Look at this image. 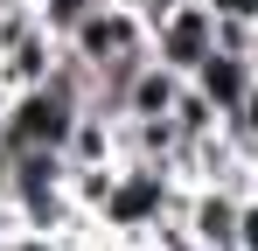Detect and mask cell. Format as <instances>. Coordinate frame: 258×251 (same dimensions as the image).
Wrapping results in <instances>:
<instances>
[{
  "label": "cell",
  "instance_id": "6da1fadb",
  "mask_svg": "<svg viewBox=\"0 0 258 251\" xmlns=\"http://www.w3.org/2000/svg\"><path fill=\"white\" fill-rule=\"evenodd\" d=\"M181 196H188L181 167H168V161H119L105 203H98V230L105 237H147L168 209H181Z\"/></svg>",
  "mask_w": 258,
  "mask_h": 251
},
{
  "label": "cell",
  "instance_id": "7a4b0ae2",
  "mask_svg": "<svg viewBox=\"0 0 258 251\" xmlns=\"http://www.w3.org/2000/svg\"><path fill=\"white\" fill-rule=\"evenodd\" d=\"M77 63L91 70H112V63H133V56H154V35H147V21H140V7H112V0H98L84 14V28L63 42Z\"/></svg>",
  "mask_w": 258,
  "mask_h": 251
},
{
  "label": "cell",
  "instance_id": "3957f363",
  "mask_svg": "<svg viewBox=\"0 0 258 251\" xmlns=\"http://www.w3.org/2000/svg\"><path fill=\"white\" fill-rule=\"evenodd\" d=\"M210 49H216V7L210 0H174V14L154 28V63H168V70L188 77Z\"/></svg>",
  "mask_w": 258,
  "mask_h": 251
},
{
  "label": "cell",
  "instance_id": "277c9868",
  "mask_svg": "<svg viewBox=\"0 0 258 251\" xmlns=\"http://www.w3.org/2000/svg\"><path fill=\"white\" fill-rule=\"evenodd\" d=\"M251 77H258V63L251 56H237V49H210L196 70H188V84L210 98L223 119H237V105H244V91H251Z\"/></svg>",
  "mask_w": 258,
  "mask_h": 251
},
{
  "label": "cell",
  "instance_id": "5b68a950",
  "mask_svg": "<svg viewBox=\"0 0 258 251\" xmlns=\"http://www.w3.org/2000/svg\"><path fill=\"white\" fill-rule=\"evenodd\" d=\"M181 70H168V63H140L133 70V84H126V98H119V119H168L174 112V98H181Z\"/></svg>",
  "mask_w": 258,
  "mask_h": 251
},
{
  "label": "cell",
  "instance_id": "8992f818",
  "mask_svg": "<svg viewBox=\"0 0 258 251\" xmlns=\"http://www.w3.org/2000/svg\"><path fill=\"white\" fill-rule=\"evenodd\" d=\"M56 56H63V42L49 35V28H28L14 49H0V98H7V91H28V84H42L49 70H56Z\"/></svg>",
  "mask_w": 258,
  "mask_h": 251
},
{
  "label": "cell",
  "instance_id": "52a82bcc",
  "mask_svg": "<svg viewBox=\"0 0 258 251\" xmlns=\"http://www.w3.org/2000/svg\"><path fill=\"white\" fill-rule=\"evenodd\" d=\"M174 126H181V147H188V140H203V133H216V126H230V119L216 112L196 84H181V98H174Z\"/></svg>",
  "mask_w": 258,
  "mask_h": 251
},
{
  "label": "cell",
  "instance_id": "ba28073f",
  "mask_svg": "<svg viewBox=\"0 0 258 251\" xmlns=\"http://www.w3.org/2000/svg\"><path fill=\"white\" fill-rule=\"evenodd\" d=\"M91 7H98V0H42V7H35V21H42L56 42H70L77 28H84V14H91Z\"/></svg>",
  "mask_w": 258,
  "mask_h": 251
},
{
  "label": "cell",
  "instance_id": "9c48e42d",
  "mask_svg": "<svg viewBox=\"0 0 258 251\" xmlns=\"http://www.w3.org/2000/svg\"><path fill=\"white\" fill-rule=\"evenodd\" d=\"M0 251H70L63 230H35V223H14V230H0Z\"/></svg>",
  "mask_w": 258,
  "mask_h": 251
},
{
  "label": "cell",
  "instance_id": "30bf717a",
  "mask_svg": "<svg viewBox=\"0 0 258 251\" xmlns=\"http://www.w3.org/2000/svg\"><path fill=\"white\" fill-rule=\"evenodd\" d=\"M216 21H258V0H210Z\"/></svg>",
  "mask_w": 258,
  "mask_h": 251
},
{
  "label": "cell",
  "instance_id": "8fae6325",
  "mask_svg": "<svg viewBox=\"0 0 258 251\" xmlns=\"http://www.w3.org/2000/svg\"><path fill=\"white\" fill-rule=\"evenodd\" d=\"M244 167H251V181H258V140H244Z\"/></svg>",
  "mask_w": 258,
  "mask_h": 251
},
{
  "label": "cell",
  "instance_id": "7c38bea8",
  "mask_svg": "<svg viewBox=\"0 0 258 251\" xmlns=\"http://www.w3.org/2000/svg\"><path fill=\"white\" fill-rule=\"evenodd\" d=\"M112 7H140V0H112Z\"/></svg>",
  "mask_w": 258,
  "mask_h": 251
},
{
  "label": "cell",
  "instance_id": "4fadbf2b",
  "mask_svg": "<svg viewBox=\"0 0 258 251\" xmlns=\"http://www.w3.org/2000/svg\"><path fill=\"white\" fill-rule=\"evenodd\" d=\"M28 7H42V0H28Z\"/></svg>",
  "mask_w": 258,
  "mask_h": 251
}]
</instances>
